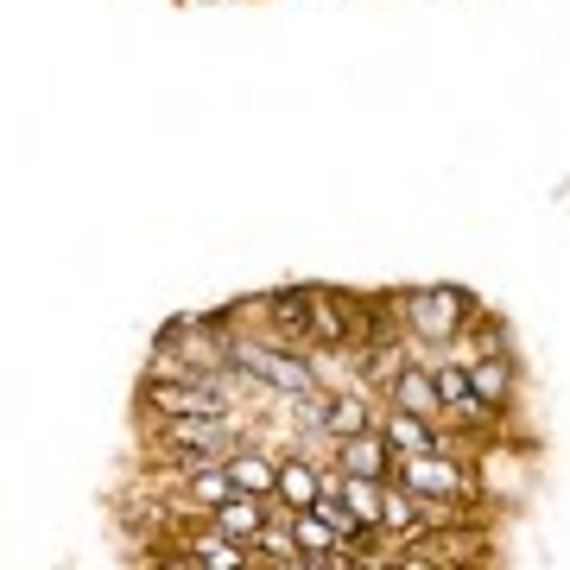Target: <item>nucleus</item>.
I'll return each instance as SVG.
<instances>
[{
    "instance_id": "obj_1",
    "label": "nucleus",
    "mask_w": 570,
    "mask_h": 570,
    "mask_svg": "<svg viewBox=\"0 0 570 570\" xmlns=\"http://www.w3.org/2000/svg\"><path fill=\"white\" fill-rule=\"evenodd\" d=\"M153 425V456L159 463H178L184 469H204V463H228L242 444H254L242 425V412H223V419H146Z\"/></svg>"
},
{
    "instance_id": "obj_5",
    "label": "nucleus",
    "mask_w": 570,
    "mask_h": 570,
    "mask_svg": "<svg viewBox=\"0 0 570 570\" xmlns=\"http://www.w3.org/2000/svg\"><path fill=\"white\" fill-rule=\"evenodd\" d=\"M381 406H400V412H419V419H438L444 425V393H438V367L431 362H406L381 387Z\"/></svg>"
},
{
    "instance_id": "obj_8",
    "label": "nucleus",
    "mask_w": 570,
    "mask_h": 570,
    "mask_svg": "<svg viewBox=\"0 0 570 570\" xmlns=\"http://www.w3.org/2000/svg\"><path fill=\"white\" fill-rule=\"evenodd\" d=\"M324 482H330V469L317 463V456H279V489H273V501L279 508H292V513H305V508H317V494H324Z\"/></svg>"
},
{
    "instance_id": "obj_6",
    "label": "nucleus",
    "mask_w": 570,
    "mask_h": 570,
    "mask_svg": "<svg viewBox=\"0 0 570 570\" xmlns=\"http://www.w3.org/2000/svg\"><path fill=\"white\" fill-rule=\"evenodd\" d=\"M469 381H475V400L494 412L513 406V393H520V362H513V348H475L469 355Z\"/></svg>"
},
{
    "instance_id": "obj_3",
    "label": "nucleus",
    "mask_w": 570,
    "mask_h": 570,
    "mask_svg": "<svg viewBox=\"0 0 570 570\" xmlns=\"http://www.w3.org/2000/svg\"><path fill=\"white\" fill-rule=\"evenodd\" d=\"M393 482H406L419 501H475V469L456 456V444L400 456V463H393Z\"/></svg>"
},
{
    "instance_id": "obj_11",
    "label": "nucleus",
    "mask_w": 570,
    "mask_h": 570,
    "mask_svg": "<svg viewBox=\"0 0 570 570\" xmlns=\"http://www.w3.org/2000/svg\"><path fill=\"white\" fill-rule=\"evenodd\" d=\"M438 393H444V412H456V406H475V381H469V362H444L438 355Z\"/></svg>"
},
{
    "instance_id": "obj_2",
    "label": "nucleus",
    "mask_w": 570,
    "mask_h": 570,
    "mask_svg": "<svg viewBox=\"0 0 570 570\" xmlns=\"http://www.w3.org/2000/svg\"><path fill=\"white\" fill-rule=\"evenodd\" d=\"M393 324L406 330V343L444 348L475 324V298H469L463 285H412V292L393 298Z\"/></svg>"
},
{
    "instance_id": "obj_9",
    "label": "nucleus",
    "mask_w": 570,
    "mask_h": 570,
    "mask_svg": "<svg viewBox=\"0 0 570 570\" xmlns=\"http://www.w3.org/2000/svg\"><path fill=\"white\" fill-rule=\"evenodd\" d=\"M381 431H387L393 456H419V450H438V444H456L438 419H419V412H400V406H381Z\"/></svg>"
},
{
    "instance_id": "obj_10",
    "label": "nucleus",
    "mask_w": 570,
    "mask_h": 570,
    "mask_svg": "<svg viewBox=\"0 0 570 570\" xmlns=\"http://www.w3.org/2000/svg\"><path fill=\"white\" fill-rule=\"evenodd\" d=\"M261 317L273 324V336H285V343H298V348L317 343V317H311V285H305V292H273V298L261 305Z\"/></svg>"
},
{
    "instance_id": "obj_7",
    "label": "nucleus",
    "mask_w": 570,
    "mask_h": 570,
    "mask_svg": "<svg viewBox=\"0 0 570 570\" xmlns=\"http://www.w3.org/2000/svg\"><path fill=\"white\" fill-rule=\"evenodd\" d=\"M393 463H400V456H393V444H387L381 425L330 444V469H343V475H393Z\"/></svg>"
},
{
    "instance_id": "obj_4",
    "label": "nucleus",
    "mask_w": 570,
    "mask_h": 570,
    "mask_svg": "<svg viewBox=\"0 0 570 570\" xmlns=\"http://www.w3.org/2000/svg\"><path fill=\"white\" fill-rule=\"evenodd\" d=\"M171 564H184V570H247V564H261V558H254V546L228 539V532L197 527V532H184V539H178Z\"/></svg>"
}]
</instances>
